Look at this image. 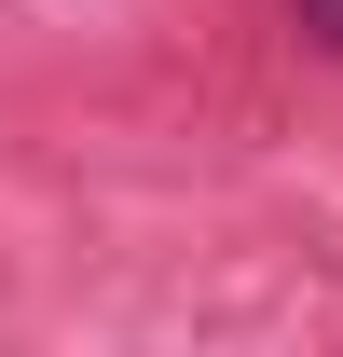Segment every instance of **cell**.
<instances>
[{
  "instance_id": "obj_1",
  "label": "cell",
  "mask_w": 343,
  "mask_h": 357,
  "mask_svg": "<svg viewBox=\"0 0 343 357\" xmlns=\"http://www.w3.org/2000/svg\"><path fill=\"white\" fill-rule=\"evenodd\" d=\"M302 14H316V28H330V42H343V0H302Z\"/></svg>"
}]
</instances>
